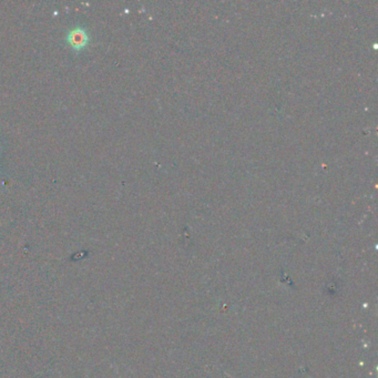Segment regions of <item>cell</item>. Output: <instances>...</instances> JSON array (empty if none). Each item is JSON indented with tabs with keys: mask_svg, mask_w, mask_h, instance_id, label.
Masks as SVG:
<instances>
[{
	"mask_svg": "<svg viewBox=\"0 0 378 378\" xmlns=\"http://www.w3.org/2000/svg\"><path fill=\"white\" fill-rule=\"evenodd\" d=\"M68 43L74 49L83 48L86 44L88 43V36L85 32L83 29H73V30L68 34Z\"/></svg>",
	"mask_w": 378,
	"mask_h": 378,
	"instance_id": "6da1fadb",
	"label": "cell"
}]
</instances>
